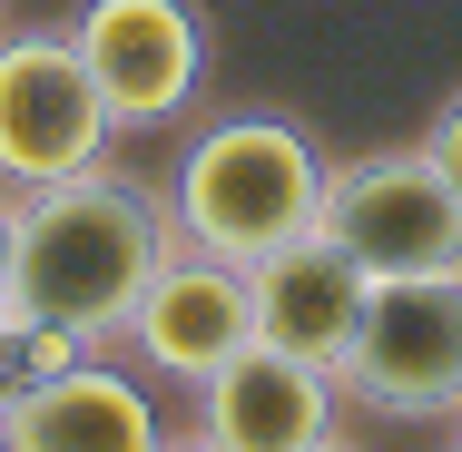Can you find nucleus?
<instances>
[{
	"label": "nucleus",
	"instance_id": "nucleus-2",
	"mask_svg": "<svg viewBox=\"0 0 462 452\" xmlns=\"http://www.w3.org/2000/svg\"><path fill=\"white\" fill-rule=\"evenodd\" d=\"M325 217V148L276 118V108H246V118H217L207 138H187L178 187H168V226L197 256H226V266H266L276 246L315 236Z\"/></svg>",
	"mask_w": 462,
	"mask_h": 452
},
{
	"label": "nucleus",
	"instance_id": "nucleus-7",
	"mask_svg": "<svg viewBox=\"0 0 462 452\" xmlns=\"http://www.w3.org/2000/svg\"><path fill=\"white\" fill-rule=\"evenodd\" d=\"M128 355L148 374H178V383H207L217 364H236L256 345V285L226 256H197V246H168V266L148 275V295L128 305Z\"/></svg>",
	"mask_w": 462,
	"mask_h": 452
},
{
	"label": "nucleus",
	"instance_id": "nucleus-15",
	"mask_svg": "<svg viewBox=\"0 0 462 452\" xmlns=\"http://www.w3.org/2000/svg\"><path fill=\"white\" fill-rule=\"evenodd\" d=\"M0 452H10V443H0Z\"/></svg>",
	"mask_w": 462,
	"mask_h": 452
},
{
	"label": "nucleus",
	"instance_id": "nucleus-10",
	"mask_svg": "<svg viewBox=\"0 0 462 452\" xmlns=\"http://www.w3.org/2000/svg\"><path fill=\"white\" fill-rule=\"evenodd\" d=\"M246 285H256V345H276V355H305V364H345V345H355V325H365V295L374 275L315 226V236H295V246H276L266 266H246Z\"/></svg>",
	"mask_w": 462,
	"mask_h": 452
},
{
	"label": "nucleus",
	"instance_id": "nucleus-9",
	"mask_svg": "<svg viewBox=\"0 0 462 452\" xmlns=\"http://www.w3.org/2000/svg\"><path fill=\"white\" fill-rule=\"evenodd\" d=\"M0 443L10 452H158L168 423L148 403V383L108 374V364H69L40 383H0Z\"/></svg>",
	"mask_w": 462,
	"mask_h": 452
},
{
	"label": "nucleus",
	"instance_id": "nucleus-14",
	"mask_svg": "<svg viewBox=\"0 0 462 452\" xmlns=\"http://www.w3.org/2000/svg\"><path fill=\"white\" fill-rule=\"evenodd\" d=\"M315 452H345V443H315Z\"/></svg>",
	"mask_w": 462,
	"mask_h": 452
},
{
	"label": "nucleus",
	"instance_id": "nucleus-3",
	"mask_svg": "<svg viewBox=\"0 0 462 452\" xmlns=\"http://www.w3.org/2000/svg\"><path fill=\"white\" fill-rule=\"evenodd\" d=\"M335 383L365 413H393V423H462V275L374 285Z\"/></svg>",
	"mask_w": 462,
	"mask_h": 452
},
{
	"label": "nucleus",
	"instance_id": "nucleus-12",
	"mask_svg": "<svg viewBox=\"0 0 462 452\" xmlns=\"http://www.w3.org/2000/svg\"><path fill=\"white\" fill-rule=\"evenodd\" d=\"M423 158H433V178H443V187L462 197V89L443 98V108H433V128H423Z\"/></svg>",
	"mask_w": 462,
	"mask_h": 452
},
{
	"label": "nucleus",
	"instance_id": "nucleus-1",
	"mask_svg": "<svg viewBox=\"0 0 462 452\" xmlns=\"http://www.w3.org/2000/svg\"><path fill=\"white\" fill-rule=\"evenodd\" d=\"M168 246H178L168 207L118 168H79L60 187H30L20 197V315L79 335L98 355V345L128 335V305L168 266Z\"/></svg>",
	"mask_w": 462,
	"mask_h": 452
},
{
	"label": "nucleus",
	"instance_id": "nucleus-11",
	"mask_svg": "<svg viewBox=\"0 0 462 452\" xmlns=\"http://www.w3.org/2000/svg\"><path fill=\"white\" fill-rule=\"evenodd\" d=\"M30 315H20V197L0 187V345L20 335Z\"/></svg>",
	"mask_w": 462,
	"mask_h": 452
},
{
	"label": "nucleus",
	"instance_id": "nucleus-4",
	"mask_svg": "<svg viewBox=\"0 0 462 452\" xmlns=\"http://www.w3.org/2000/svg\"><path fill=\"white\" fill-rule=\"evenodd\" d=\"M108 98H98L89 60L69 30H10L0 40V187H60L79 168H108Z\"/></svg>",
	"mask_w": 462,
	"mask_h": 452
},
{
	"label": "nucleus",
	"instance_id": "nucleus-5",
	"mask_svg": "<svg viewBox=\"0 0 462 452\" xmlns=\"http://www.w3.org/2000/svg\"><path fill=\"white\" fill-rule=\"evenodd\" d=\"M315 226H325L374 285H393V275H462V197L433 178L423 148L335 158Z\"/></svg>",
	"mask_w": 462,
	"mask_h": 452
},
{
	"label": "nucleus",
	"instance_id": "nucleus-8",
	"mask_svg": "<svg viewBox=\"0 0 462 452\" xmlns=\"http://www.w3.org/2000/svg\"><path fill=\"white\" fill-rule=\"evenodd\" d=\"M335 403H345V383L325 364L246 345L236 364H217L197 383V433L217 452H315L335 443Z\"/></svg>",
	"mask_w": 462,
	"mask_h": 452
},
{
	"label": "nucleus",
	"instance_id": "nucleus-13",
	"mask_svg": "<svg viewBox=\"0 0 462 452\" xmlns=\"http://www.w3.org/2000/svg\"><path fill=\"white\" fill-rule=\"evenodd\" d=\"M158 452H217V443H207V433H168Z\"/></svg>",
	"mask_w": 462,
	"mask_h": 452
},
{
	"label": "nucleus",
	"instance_id": "nucleus-6",
	"mask_svg": "<svg viewBox=\"0 0 462 452\" xmlns=\"http://www.w3.org/2000/svg\"><path fill=\"white\" fill-rule=\"evenodd\" d=\"M69 40L118 128H168L207 79V20L187 0H89Z\"/></svg>",
	"mask_w": 462,
	"mask_h": 452
}]
</instances>
